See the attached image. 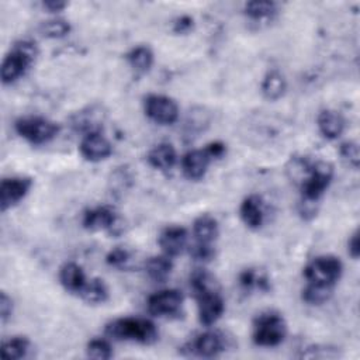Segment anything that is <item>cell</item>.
<instances>
[{
	"label": "cell",
	"mask_w": 360,
	"mask_h": 360,
	"mask_svg": "<svg viewBox=\"0 0 360 360\" xmlns=\"http://www.w3.org/2000/svg\"><path fill=\"white\" fill-rule=\"evenodd\" d=\"M333 179V166L325 160L311 162L309 170L298 184L301 200L318 202Z\"/></svg>",
	"instance_id": "obj_4"
},
{
	"label": "cell",
	"mask_w": 360,
	"mask_h": 360,
	"mask_svg": "<svg viewBox=\"0 0 360 360\" xmlns=\"http://www.w3.org/2000/svg\"><path fill=\"white\" fill-rule=\"evenodd\" d=\"M103 120L104 112L101 108L97 105H89L72 115L70 127L83 135L90 132H100Z\"/></svg>",
	"instance_id": "obj_15"
},
{
	"label": "cell",
	"mask_w": 360,
	"mask_h": 360,
	"mask_svg": "<svg viewBox=\"0 0 360 360\" xmlns=\"http://www.w3.org/2000/svg\"><path fill=\"white\" fill-rule=\"evenodd\" d=\"M287 335V325L284 318L273 311L260 314L253 322L252 340L262 347L278 346Z\"/></svg>",
	"instance_id": "obj_3"
},
{
	"label": "cell",
	"mask_w": 360,
	"mask_h": 360,
	"mask_svg": "<svg viewBox=\"0 0 360 360\" xmlns=\"http://www.w3.org/2000/svg\"><path fill=\"white\" fill-rule=\"evenodd\" d=\"M146 159H148V163L153 169L167 172V170L173 169V166L176 165L177 153H176V149L172 143L162 142V143H158L156 146H153L149 150Z\"/></svg>",
	"instance_id": "obj_19"
},
{
	"label": "cell",
	"mask_w": 360,
	"mask_h": 360,
	"mask_svg": "<svg viewBox=\"0 0 360 360\" xmlns=\"http://www.w3.org/2000/svg\"><path fill=\"white\" fill-rule=\"evenodd\" d=\"M332 291H333L332 287L307 283V285L302 288L301 297L309 305H321L330 298Z\"/></svg>",
	"instance_id": "obj_31"
},
{
	"label": "cell",
	"mask_w": 360,
	"mask_h": 360,
	"mask_svg": "<svg viewBox=\"0 0 360 360\" xmlns=\"http://www.w3.org/2000/svg\"><path fill=\"white\" fill-rule=\"evenodd\" d=\"M205 152L210 155L211 159H219L225 155L226 152V146L224 142L221 141H214V142H210L205 145Z\"/></svg>",
	"instance_id": "obj_40"
},
{
	"label": "cell",
	"mask_w": 360,
	"mask_h": 360,
	"mask_svg": "<svg viewBox=\"0 0 360 360\" xmlns=\"http://www.w3.org/2000/svg\"><path fill=\"white\" fill-rule=\"evenodd\" d=\"M194 25V21L190 15H180L173 22V31L176 34H187Z\"/></svg>",
	"instance_id": "obj_38"
},
{
	"label": "cell",
	"mask_w": 360,
	"mask_h": 360,
	"mask_svg": "<svg viewBox=\"0 0 360 360\" xmlns=\"http://www.w3.org/2000/svg\"><path fill=\"white\" fill-rule=\"evenodd\" d=\"M15 132L32 145H42L52 141L59 132V125L45 117L25 115L15 121Z\"/></svg>",
	"instance_id": "obj_5"
},
{
	"label": "cell",
	"mask_w": 360,
	"mask_h": 360,
	"mask_svg": "<svg viewBox=\"0 0 360 360\" xmlns=\"http://www.w3.org/2000/svg\"><path fill=\"white\" fill-rule=\"evenodd\" d=\"M190 255L195 262L207 263L215 257V248L210 243L195 242L193 246H190Z\"/></svg>",
	"instance_id": "obj_34"
},
{
	"label": "cell",
	"mask_w": 360,
	"mask_h": 360,
	"mask_svg": "<svg viewBox=\"0 0 360 360\" xmlns=\"http://www.w3.org/2000/svg\"><path fill=\"white\" fill-rule=\"evenodd\" d=\"M42 6H44V8H46L49 13H59V11H62V10L68 6V3L60 1V0H48V1H44Z\"/></svg>",
	"instance_id": "obj_42"
},
{
	"label": "cell",
	"mask_w": 360,
	"mask_h": 360,
	"mask_svg": "<svg viewBox=\"0 0 360 360\" xmlns=\"http://www.w3.org/2000/svg\"><path fill=\"white\" fill-rule=\"evenodd\" d=\"M37 56L38 48L34 41L20 39L14 42L1 62V82L4 84H10L18 80L35 62Z\"/></svg>",
	"instance_id": "obj_2"
},
{
	"label": "cell",
	"mask_w": 360,
	"mask_h": 360,
	"mask_svg": "<svg viewBox=\"0 0 360 360\" xmlns=\"http://www.w3.org/2000/svg\"><path fill=\"white\" fill-rule=\"evenodd\" d=\"M287 90V80L284 75L277 69H270L260 84V91L263 97L269 101H276L284 96Z\"/></svg>",
	"instance_id": "obj_20"
},
{
	"label": "cell",
	"mask_w": 360,
	"mask_h": 360,
	"mask_svg": "<svg viewBox=\"0 0 360 360\" xmlns=\"http://www.w3.org/2000/svg\"><path fill=\"white\" fill-rule=\"evenodd\" d=\"M11 312H13V301H11V298L3 291V292L0 294V318H1V322H3V323L11 316Z\"/></svg>",
	"instance_id": "obj_39"
},
{
	"label": "cell",
	"mask_w": 360,
	"mask_h": 360,
	"mask_svg": "<svg viewBox=\"0 0 360 360\" xmlns=\"http://www.w3.org/2000/svg\"><path fill=\"white\" fill-rule=\"evenodd\" d=\"M149 314L158 318H172L180 314L183 307V294L179 290L167 288L152 294L146 302Z\"/></svg>",
	"instance_id": "obj_9"
},
{
	"label": "cell",
	"mask_w": 360,
	"mask_h": 360,
	"mask_svg": "<svg viewBox=\"0 0 360 360\" xmlns=\"http://www.w3.org/2000/svg\"><path fill=\"white\" fill-rule=\"evenodd\" d=\"M105 335L114 340L150 345L158 340L159 333L155 323L146 318L122 316L112 319L105 325Z\"/></svg>",
	"instance_id": "obj_1"
},
{
	"label": "cell",
	"mask_w": 360,
	"mask_h": 360,
	"mask_svg": "<svg viewBox=\"0 0 360 360\" xmlns=\"http://www.w3.org/2000/svg\"><path fill=\"white\" fill-rule=\"evenodd\" d=\"M239 215L242 222L249 229H259L264 221V205L262 197L257 194L248 195L239 207Z\"/></svg>",
	"instance_id": "obj_17"
},
{
	"label": "cell",
	"mask_w": 360,
	"mask_h": 360,
	"mask_svg": "<svg viewBox=\"0 0 360 360\" xmlns=\"http://www.w3.org/2000/svg\"><path fill=\"white\" fill-rule=\"evenodd\" d=\"M243 13L255 21L269 20L277 13V4L274 1H249L245 4Z\"/></svg>",
	"instance_id": "obj_29"
},
{
	"label": "cell",
	"mask_w": 360,
	"mask_h": 360,
	"mask_svg": "<svg viewBox=\"0 0 360 360\" xmlns=\"http://www.w3.org/2000/svg\"><path fill=\"white\" fill-rule=\"evenodd\" d=\"M187 350L191 356L205 359L217 357L225 350V339L217 330H205L188 343Z\"/></svg>",
	"instance_id": "obj_12"
},
{
	"label": "cell",
	"mask_w": 360,
	"mask_h": 360,
	"mask_svg": "<svg viewBox=\"0 0 360 360\" xmlns=\"http://www.w3.org/2000/svg\"><path fill=\"white\" fill-rule=\"evenodd\" d=\"M338 352L335 350V347H329V346H309L305 349V352L301 353V357H336Z\"/></svg>",
	"instance_id": "obj_36"
},
{
	"label": "cell",
	"mask_w": 360,
	"mask_h": 360,
	"mask_svg": "<svg viewBox=\"0 0 360 360\" xmlns=\"http://www.w3.org/2000/svg\"><path fill=\"white\" fill-rule=\"evenodd\" d=\"M127 179L131 180V177L128 176V173L125 170H117L112 174V179L110 180V183L112 186V190H120V191L127 190L128 186H129V181Z\"/></svg>",
	"instance_id": "obj_37"
},
{
	"label": "cell",
	"mask_w": 360,
	"mask_h": 360,
	"mask_svg": "<svg viewBox=\"0 0 360 360\" xmlns=\"http://www.w3.org/2000/svg\"><path fill=\"white\" fill-rule=\"evenodd\" d=\"M79 150L86 160L101 162L112 153V145L101 132H90L82 136Z\"/></svg>",
	"instance_id": "obj_13"
},
{
	"label": "cell",
	"mask_w": 360,
	"mask_h": 360,
	"mask_svg": "<svg viewBox=\"0 0 360 360\" xmlns=\"http://www.w3.org/2000/svg\"><path fill=\"white\" fill-rule=\"evenodd\" d=\"M239 285L245 291H269L270 280L267 274L259 269H245L239 274Z\"/></svg>",
	"instance_id": "obj_25"
},
{
	"label": "cell",
	"mask_w": 360,
	"mask_h": 360,
	"mask_svg": "<svg viewBox=\"0 0 360 360\" xmlns=\"http://www.w3.org/2000/svg\"><path fill=\"white\" fill-rule=\"evenodd\" d=\"M79 295L87 304H103L108 300V288L101 278H91L86 281Z\"/></svg>",
	"instance_id": "obj_27"
},
{
	"label": "cell",
	"mask_w": 360,
	"mask_h": 360,
	"mask_svg": "<svg viewBox=\"0 0 360 360\" xmlns=\"http://www.w3.org/2000/svg\"><path fill=\"white\" fill-rule=\"evenodd\" d=\"M30 350V340L25 336H11L1 343L0 356L7 360H17L27 356Z\"/></svg>",
	"instance_id": "obj_26"
},
{
	"label": "cell",
	"mask_w": 360,
	"mask_h": 360,
	"mask_svg": "<svg viewBox=\"0 0 360 360\" xmlns=\"http://www.w3.org/2000/svg\"><path fill=\"white\" fill-rule=\"evenodd\" d=\"M343 273V264L339 257L332 255H323L312 259L304 267V277L307 283L332 287L339 281Z\"/></svg>",
	"instance_id": "obj_6"
},
{
	"label": "cell",
	"mask_w": 360,
	"mask_h": 360,
	"mask_svg": "<svg viewBox=\"0 0 360 360\" xmlns=\"http://www.w3.org/2000/svg\"><path fill=\"white\" fill-rule=\"evenodd\" d=\"M105 262L108 266L120 269V270L129 269V266L132 263V255L128 249H125L122 246H117L108 252V255L105 256Z\"/></svg>",
	"instance_id": "obj_33"
},
{
	"label": "cell",
	"mask_w": 360,
	"mask_h": 360,
	"mask_svg": "<svg viewBox=\"0 0 360 360\" xmlns=\"http://www.w3.org/2000/svg\"><path fill=\"white\" fill-rule=\"evenodd\" d=\"M172 269H173L172 257H169L165 253L152 256L145 262V273L150 280L156 283L166 281L172 273Z\"/></svg>",
	"instance_id": "obj_23"
},
{
	"label": "cell",
	"mask_w": 360,
	"mask_h": 360,
	"mask_svg": "<svg viewBox=\"0 0 360 360\" xmlns=\"http://www.w3.org/2000/svg\"><path fill=\"white\" fill-rule=\"evenodd\" d=\"M143 110L149 120L160 125H170L179 118L177 103L163 94H149L143 100Z\"/></svg>",
	"instance_id": "obj_8"
},
{
	"label": "cell",
	"mask_w": 360,
	"mask_h": 360,
	"mask_svg": "<svg viewBox=\"0 0 360 360\" xmlns=\"http://www.w3.org/2000/svg\"><path fill=\"white\" fill-rule=\"evenodd\" d=\"M59 281L66 291L79 294L87 280L83 269L77 263L68 262L59 270Z\"/></svg>",
	"instance_id": "obj_21"
},
{
	"label": "cell",
	"mask_w": 360,
	"mask_h": 360,
	"mask_svg": "<svg viewBox=\"0 0 360 360\" xmlns=\"http://www.w3.org/2000/svg\"><path fill=\"white\" fill-rule=\"evenodd\" d=\"M360 243H359V232L357 231H354L352 235H350V238H349V240H347V252H349V255L353 257V259H357L359 257V253H360Z\"/></svg>",
	"instance_id": "obj_41"
},
{
	"label": "cell",
	"mask_w": 360,
	"mask_h": 360,
	"mask_svg": "<svg viewBox=\"0 0 360 360\" xmlns=\"http://www.w3.org/2000/svg\"><path fill=\"white\" fill-rule=\"evenodd\" d=\"M32 180L30 177H7L0 184V207L6 211L17 205L31 190Z\"/></svg>",
	"instance_id": "obj_11"
},
{
	"label": "cell",
	"mask_w": 360,
	"mask_h": 360,
	"mask_svg": "<svg viewBox=\"0 0 360 360\" xmlns=\"http://www.w3.org/2000/svg\"><path fill=\"white\" fill-rule=\"evenodd\" d=\"M316 125H318V129L322 134V136L326 139H330V141L338 139L345 131L343 117L338 111L329 110V108L322 110L318 114Z\"/></svg>",
	"instance_id": "obj_18"
},
{
	"label": "cell",
	"mask_w": 360,
	"mask_h": 360,
	"mask_svg": "<svg viewBox=\"0 0 360 360\" xmlns=\"http://www.w3.org/2000/svg\"><path fill=\"white\" fill-rule=\"evenodd\" d=\"M187 240H188L187 229L180 225L166 226L158 238V243L162 252L169 257H174L180 255L183 249L187 246Z\"/></svg>",
	"instance_id": "obj_14"
},
{
	"label": "cell",
	"mask_w": 360,
	"mask_h": 360,
	"mask_svg": "<svg viewBox=\"0 0 360 360\" xmlns=\"http://www.w3.org/2000/svg\"><path fill=\"white\" fill-rule=\"evenodd\" d=\"M190 288L193 291V295L197 297L202 292L219 290V285L215 277L210 274L207 270L195 269L190 276Z\"/></svg>",
	"instance_id": "obj_28"
},
{
	"label": "cell",
	"mask_w": 360,
	"mask_h": 360,
	"mask_svg": "<svg viewBox=\"0 0 360 360\" xmlns=\"http://www.w3.org/2000/svg\"><path fill=\"white\" fill-rule=\"evenodd\" d=\"M194 298L197 301L198 321L201 325L208 328L222 316L225 311V302L219 290L202 292Z\"/></svg>",
	"instance_id": "obj_10"
},
{
	"label": "cell",
	"mask_w": 360,
	"mask_h": 360,
	"mask_svg": "<svg viewBox=\"0 0 360 360\" xmlns=\"http://www.w3.org/2000/svg\"><path fill=\"white\" fill-rule=\"evenodd\" d=\"M219 226L217 219L210 214H201L193 222V235L195 242L212 245L218 238Z\"/></svg>",
	"instance_id": "obj_22"
},
{
	"label": "cell",
	"mask_w": 360,
	"mask_h": 360,
	"mask_svg": "<svg viewBox=\"0 0 360 360\" xmlns=\"http://www.w3.org/2000/svg\"><path fill=\"white\" fill-rule=\"evenodd\" d=\"M339 153L342 156L343 160H346L350 166H353L354 169L359 167V162H360V155H359V145L354 141H346L340 145L339 148Z\"/></svg>",
	"instance_id": "obj_35"
},
{
	"label": "cell",
	"mask_w": 360,
	"mask_h": 360,
	"mask_svg": "<svg viewBox=\"0 0 360 360\" xmlns=\"http://www.w3.org/2000/svg\"><path fill=\"white\" fill-rule=\"evenodd\" d=\"M82 225L89 231H107L110 235L122 232V224L118 214L108 205L87 208L82 215Z\"/></svg>",
	"instance_id": "obj_7"
},
{
	"label": "cell",
	"mask_w": 360,
	"mask_h": 360,
	"mask_svg": "<svg viewBox=\"0 0 360 360\" xmlns=\"http://www.w3.org/2000/svg\"><path fill=\"white\" fill-rule=\"evenodd\" d=\"M127 62L138 75H145L153 65V52L146 45H138L127 53Z\"/></svg>",
	"instance_id": "obj_24"
},
{
	"label": "cell",
	"mask_w": 360,
	"mask_h": 360,
	"mask_svg": "<svg viewBox=\"0 0 360 360\" xmlns=\"http://www.w3.org/2000/svg\"><path fill=\"white\" fill-rule=\"evenodd\" d=\"M86 353L91 359L107 360V359L112 357V347L108 340H105L103 338H94L87 343Z\"/></svg>",
	"instance_id": "obj_32"
},
{
	"label": "cell",
	"mask_w": 360,
	"mask_h": 360,
	"mask_svg": "<svg viewBox=\"0 0 360 360\" xmlns=\"http://www.w3.org/2000/svg\"><path fill=\"white\" fill-rule=\"evenodd\" d=\"M210 155L205 152V149H193L187 152L181 159V170L183 174L188 180H200L205 176L208 166L211 163Z\"/></svg>",
	"instance_id": "obj_16"
},
{
	"label": "cell",
	"mask_w": 360,
	"mask_h": 360,
	"mask_svg": "<svg viewBox=\"0 0 360 360\" xmlns=\"http://www.w3.org/2000/svg\"><path fill=\"white\" fill-rule=\"evenodd\" d=\"M70 30H72L70 22L68 20H65V18H60V17L49 18V20L44 21L41 24V27H39L41 34L44 37L52 38V39L66 37L70 32Z\"/></svg>",
	"instance_id": "obj_30"
}]
</instances>
